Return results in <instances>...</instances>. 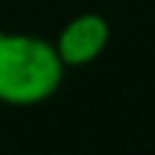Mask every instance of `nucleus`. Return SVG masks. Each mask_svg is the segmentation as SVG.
Returning a JSON list of instances; mask_svg holds the SVG:
<instances>
[{"instance_id":"obj_2","label":"nucleus","mask_w":155,"mask_h":155,"mask_svg":"<svg viewBox=\"0 0 155 155\" xmlns=\"http://www.w3.org/2000/svg\"><path fill=\"white\" fill-rule=\"evenodd\" d=\"M108 42H111V22L97 11H83V14H75L58 31L53 45L61 64L67 69H78V67L94 64L105 53Z\"/></svg>"},{"instance_id":"obj_1","label":"nucleus","mask_w":155,"mask_h":155,"mask_svg":"<svg viewBox=\"0 0 155 155\" xmlns=\"http://www.w3.org/2000/svg\"><path fill=\"white\" fill-rule=\"evenodd\" d=\"M67 67L55 45L36 33L0 31V103L28 108L61 89Z\"/></svg>"}]
</instances>
